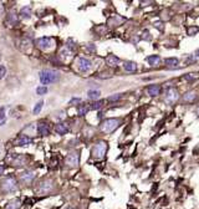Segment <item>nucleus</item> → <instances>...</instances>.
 <instances>
[{
    "mask_svg": "<svg viewBox=\"0 0 199 209\" xmlns=\"http://www.w3.org/2000/svg\"><path fill=\"white\" fill-rule=\"evenodd\" d=\"M59 78H60V74L57 71H55V70L46 69V70L40 72V82H41L44 86L59 81Z\"/></svg>",
    "mask_w": 199,
    "mask_h": 209,
    "instance_id": "1",
    "label": "nucleus"
},
{
    "mask_svg": "<svg viewBox=\"0 0 199 209\" xmlns=\"http://www.w3.org/2000/svg\"><path fill=\"white\" fill-rule=\"evenodd\" d=\"M119 125H121V120L119 118H107L101 123L100 129L103 133H112L115 129L118 128Z\"/></svg>",
    "mask_w": 199,
    "mask_h": 209,
    "instance_id": "2",
    "label": "nucleus"
},
{
    "mask_svg": "<svg viewBox=\"0 0 199 209\" xmlns=\"http://www.w3.org/2000/svg\"><path fill=\"white\" fill-rule=\"evenodd\" d=\"M106 152H107V143L105 141H100L94 146V148L91 151V154L96 159H102L106 154Z\"/></svg>",
    "mask_w": 199,
    "mask_h": 209,
    "instance_id": "3",
    "label": "nucleus"
},
{
    "mask_svg": "<svg viewBox=\"0 0 199 209\" xmlns=\"http://www.w3.org/2000/svg\"><path fill=\"white\" fill-rule=\"evenodd\" d=\"M179 98V94L174 87H168L164 92V102L166 104H174Z\"/></svg>",
    "mask_w": 199,
    "mask_h": 209,
    "instance_id": "4",
    "label": "nucleus"
},
{
    "mask_svg": "<svg viewBox=\"0 0 199 209\" xmlns=\"http://www.w3.org/2000/svg\"><path fill=\"white\" fill-rule=\"evenodd\" d=\"M0 187H2V190L5 193H12L16 190V180L12 177H8L2 180Z\"/></svg>",
    "mask_w": 199,
    "mask_h": 209,
    "instance_id": "5",
    "label": "nucleus"
},
{
    "mask_svg": "<svg viewBox=\"0 0 199 209\" xmlns=\"http://www.w3.org/2000/svg\"><path fill=\"white\" fill-rule=\"evenodd\" d=\"M36 45L40 50H44V51H47V50H51L52 47L55 46V40L52 37H40L37 39L36 41Z\"/></svg>",
    "mask_w": 199,
    "mask_h": 209,
    "instance_id": "6",
    "label": "nucleus"
},
{
    "mask_svg": "<svg viewBox=\"0 0 199 209\" xmlns=\"http://www.w3.org/2000/svg\"><path fill=\"white\" fill-rule=\"evenodd\" d=\"M76 67L80 72H82V74H86L91 70L92 67V62L91 60L86 59V57H78L77 61H76Z\"/></svg>",
    "mask_w": 199,
    "mask_h": 209,
    "instance_id": "7",
    "label": "nucleus"
},
{
    "mask_svg": "<svg viewBox=\"0 0 199 209\" xmlns=\"http://www.w3.org/2000/svg\"><path fill=\"white\" fill-rule=\"evenodd\" d=\"M52 188H54V184H52V182L46 179V180H43L41 183L39 184V187L36 188V193L37 194H47L52 190Z\"/></svg>",
    "mask_w": 199,
    "mask_h": 209,
    "instance_id": "8",
    "label": "nucleus"
},
{
    "mask_svg": "<svg viewBox=\"0 0 199 209\" xmlns=\"http://www.w3.org/2000/svg\"><path fill=\"white\" fill-rule=\"evenodd\" d=\"M66 164H67L70 168H76L80 163V154L77 152H71L67 154V157H66L65 159Z\"/></svg>",
    "mask_w": 199,
    "mask_h": 209,
    "instance_id": "9",
    "label": "nucleus"
},
{
    "mask_svg": "<svg viewBox=\"0 0 199 209\" xmlns=\"http://www.w3.org/2000/svg\"><path fill=\"white\" fill-rule=\"evenodd\" d=\"M198 98V94L195 90H189L182 96V102L184 103H192Z\"/></svg>",
    "mask_w": 199,
    "mask_h": 209,
    "instance_id": "10",
    "label": "nucleus"
},
{
    "mask_svg": "<svg viewBox=\"0 0 199 209\" xmlns=\"http://www.w3.org/2000/svg\"><path fill=\"white\" fill-rule=\"evenodd\" d=\"M146 92H147V95L148 96H151V97H157V96H159L162 94V87H161V85H151V86H148L147 88H146Z\"/></svg>",
    "mask_w": 199,
    "mask_h": 209,
    "instance_id": "11",
    "label": "nucleus"
},
{
    "mask_svg": "<svg viewBox=\"0 0 199 209\" xmlns=\"http://www.w3.org/2000/svg\"><path fill=\"white\" fill-rule=\"evenodd\" d=\"M122 66H123V70L126 72H131V74H133L138 70V65L135 61H125Z\"/></svg>",
    "mask_w": 199,
    "mask_h": 209,
    "instance_id": "12",
    "label": "nucleus"
},
{
    "mask_svg": "<svg viewBox=\"0 0 199 209\" xmlns=\"http://www.w3.org/2000/svg\"><path fill=\"white\" fill-rule=\"evenodd\" d=\"M31 142H33L31 137L26 136V135H21V136H19V137L15 139L14 145H15V146H25V145H30Z\"/></svg>",
    "mask_w": 199,
    "mask_h": 209,
    "instance_id": "13",
    "label": "nucleus"
},
{
    "mask_svg": "<svg viewBox=\"0 0 199 209\" xmlns=\"http://www.w3.org/2000/svg\"><path fill=\"white\" fill-rule=\"evenodd\" d=\"M34 178H35V173L31 172V171H26V172H24V173L20 174V180L22 183H26V184L31 183L34 180Z\"/></svg>",
    "mask_w": 199,
    "mask_h": 209,
    "instance_id": "14",
    "label": "nucleus"
},
{
    "mask_svg": "<svg viewBox=\"0 0 199 209\" xmlns=\"http://www.w3.org/2000/svg\"><path fill=\"white\" fill-rule=\"evenodd\" d=\"M164 63L168 69H178L179 66V60L177 57H168L164 60Z\"/></svg>",
    "mask_w": 199,
    "mask_h": 209,
    "instance_id": "15",
    "label": "nucleus"
},
{
    "mask_svg": "<svg viewBox=\"0 0 199 209\" xmlns=\"http://www.w3.org/2000/svg\"><path fill=\"white\" fill-rule=\"evenodd\" d=\"M146 61L148 62L149 66L154 67V66H158V65L161 63L162 59H161V56H158V55H151V56H148L147 59H146Z\"/></svg>",
    "mask_w": 199,
    "mask_h": 209,
    "instance_id": "16",
    "label": "nucleus"
},
{
    "mask_svg": "<svg viewBox=\"0 0 199 209\" xmlns=\"http://www.w3.org/2000/svg\"><path fill=\"white\" fill-rule=\"evenodd\" d=\"M121 62V60H119L117 56H115V55H108L107 57H106V63L108 65V66H111V67H116L117 65Z\"/></svg>",
    "mask_w": 199,
    "mask_h": 209,
    "instance_id": "17",
    "label": "nucleus"
},
{
    "mask_svg": "<svg viewBox=\"0 0 199 209\" xmlns=\"http://www.w3.org/2000/svg\"><path fill=\"white\" fill-rule=\"evenodd\" d=\"M37 132L40 136H47L50 133V128H49V125L41 122L37 125Z\"/></svg>",
    "mask_w": 199,
    "mask_h": 209,
    "instance_id": "18",
    "label": "nucleus"
},
{
    "mask_svg": "<svg viewBox=\"0 0 199 209\" xmlns=\"http://www.w3.org/2000/svg\"><path fill=\"white\" fill-rule=\"evenodd\" d=\"M123 21H126V19L122 18V16H118V15L112 16V18L108 19V24H110L111 26H118V25H121Z\"/></svg>",
    "mask_w": 199,
    "mask_h": 209,
    "instance_id": "19",
    "label": "nucleus"
},
{
    "mask_svg": "<svg viewBox=\"0 0 199 209\" xmlns=\"http://www.w3.org/2000/svg\"><path fill=\"white\" fill-rule=\"evenodd\" d=\"M55 132L59 135H66L69 132V127L66 123H57L55 126Z\"/></svg>",
    "mask_w": 199,
    "mask_h": 209,
    "instance_id": "20",
    "label": "nucleus"
},
{
    "mask_svg": "<svg viewBox=\"0 0 199 209\" xmlns=\"http://www.w3.org/2000/svg\"><path fill=\"white\" fill-rule=\"evenodd\" d=\"M20 207H21V202H20L18 198H15V199H11V200L5 205L4 209H20Z\"/></svg>",
    "mask_w": 199,
    "mask_h": 209,
    "instance_id": "21",
    "label": "nucleus"
},
{
    "mask_svg": "<svg viewBox=\"0 0 199 209\" xmlns=\"http://www.w3.org/2000/svg\"><path fill=\"white\" fill-rule=\"evenodd\" d=\"M20 16L22 18V19H25V20H28V19H30V16H31V8L30 6H22L21 8V10H20Z\"/></svg>",
    "mask_w": 199,
    "mask_h": 209,
    "instance_id": "22",
    "label": "nucleus"
},
{
    "mask_svg": "<svg viewBox=\"0 0 199 209\" xmlns=\"http://www.w3.org/2000/svg\"><path fill=\"white\" fill-rule=\"evenodd\" d=\"M87 96L90 100H94V101H98V98L101 97V92L98 90H88Z\"/></svg>",
    "mask_w": 199,
    "mask_h": 209,
    "instance_id": "23",
    "label": "nucleus"
},
{
    "mask_svg": "<svg viewBox=\"0 0 199 209\" xmlns=\"http://www.w3.org/2000/svg\"><path fill=\"white\" fill-rule=\"evenodd\" d=\"M21 49H22V51H26L28 52L30 49H31V46H33V43H31V40L30 39H24V40L21 41Z\"/></svg>",
    "mask_w": 199,
    "mask_h": 209,
    "instance_id": "24",
    "label": "nucleus"
},
{
    "mask_svg": "<svg viewBox=\"0 0 199 209\" xmlns=\"http://www.w3.org/2000/svg\"><path fill=\"white\" fill-rule=\"evenodd\" d=\"M103 103H105V101L103 100H98V101H95L94 103H91L90 106H88V108L90 110H100L102 106H103Z\"/></svg>",
    "mask_w": 199,
    "mask_h": 209,
    "instance_id": "25",
    "label": "nucleus"
},
{
    "mask_svg": "<svg viewBox=\"0 0 199 209\" xmlns=\"http://www.w3.org/2000/svg\"><path fill=\"white\" fill-rule=\"evenodd\" d=\"M88 106H86V104H80V106L77 107V113L78 116H85L87 112H88Z\"/></svg>",
    "mask_w": 199,
    "mask_h": 209,
    "instance_id": "26",
    "label": "nucleus"
},
{
    "mask_svg": "<svg viewBox=\"0 0 199 209\" xmlns=\"http://www.w3.org/2000/svg\"><path fill=\"white\" fill-rule=\"evenodd\" d=\"M60 55H61L62 59H67V57H71L72 51H71L69 47H63V49L61 50V52H60Z\"/></svg>",
    "mask_w": 199,
    "mask_h": 209,
    "instance_id": "27",
    "label": "nucleus"
},
{
    "mask_svg": "<svg viewBox=\"0 0 199 209\" xmlns=\"http://www.w3.org/2000/svg\"><path fill=\"white\" fill-rule=\"evenodd\" d=\"M8 20L14 25V24H16L18 22V15H16V12H14V11H11L10 14L8 15Z\"/></svg>",
    "mask_w": 199,
    "mask_h": 209,
    "instance_id": "28",
    "label": "nucleus"
},
{
    "mask_svg": "<svg viewBox=\"0 0 199 209\" xmlns=\"http://www.w3.org/2000/svg\"><path fill=\"white\" fill-rule=\"evenodd\" d=\"M6 122V116H5V108L0 107V126H3Z\"/></svg>",
    "mask_w": 199,
    "mask_h": 209,
    "instance_id": "29",
    "label": "nucleus"
},
{
    "mask_svg": "<svg viewBox=\"0 0 199 209\" xmlns=\"http://www.w3.org/2000/svg\"><path fill=\"white\" fill-rule=\"evenodd\" d=\"M198 31H199V26H189L188 30H187V33H188L189 36H194Z\"/></svg>",
    "mask_w": 199,
    "mask_h": 209,
    "instance_id": "30",
    "label": "nucleus"
},
{
    "mask_svg": "<svg viewBox=\"0 0 199 209\" xmlns=\"http://www.w3.org/2000/svg\"><path fill=\"white\" fill-rule=\"evenodd\" d=\"M141 39H142V40H146V41H151L152 40V35H151V33L148 30H144L142 36H141Z\"/></svg>",
    "mask_w": 199,
    "mask_h": 209,
    "instance_id": "31",
    "label": "nucleus"
},
{
    "mask_svg": "<svg viewBox=\"0 0 199 209\" xmlns=\"http://www.w3.org/2000/svg\"><path fill=\"white\" fill-rule=\"evenodd\" d=\"M43 104H44V102L43 101H40V102H37L36 104H35V107H34V110H33V113L34 115H37L40 111H41V108H43Z\"/></svg>",
    "mask_w": 199,
    "mask_h": 209,
    "instance_id": "32",
    "label": "nucleus"
},
{
    "mask_svg": "<svg viewBox=\"0 0 199 209\" xmlns=\"http://www.w3.org/2000/svg\"><path fill=\"white\" fill-rule=\"evenodd\" d=\"M12 164L14 166H22L24 164V158L20 156H15V159L12 161Z\"/></svg>",
    "mask_w": 199,
    "mask_h": 209,
    "instance_id": "33",
    "label": "nucleus"
},
{
    "mask_svg": "<svg viewBox=\"0 0 199 209\" xmlns=\"http://www.w3.org/2000/svg\"><path fill=\"white\" fill-rule=\"evenodd\" d=\"M123 97V94H115L112 96L108 97V101L110 102H115V101H118V100H121Z\"/></svg>",
    "mask_w": 199,
    "mask_h": 209,
    "instance_id": "34",
    "label": "nucleus"
},
{
    "mask_svg": "<svg viewBox=\"0 0 199 209\" xmlns=\"http://www.w3.org/2000/svg\"><path fill=\"white\" fill-rule=\"evenodd\" d=\"M46 92H47L46 86H39V87L36 88V94H37V95H45Z\"/></svg>",
    "mask_w": 199,
    "mask_h": 209,
    "instance_id": "35",
    "label": "nucleus"
},
{
    "mask_svg": "<svg viewBox=\"0 0 199 209\" xmlns=\"http://www.w3.org/2000/svg\"><path fill=\"white\" fill-rule=\"evenodd\" d=\"M153 25H154V28H156V29L161 30V31H163V29H164V25H163V22H162V21H156Z\"/></svg>",
    "mask_w": 199,
    "mask_h": 209,
    "instance_id": "36",
    "label": "nucleus"
},
{
    "mask_svg": "<svg viewBox=\"0 0 199 209\" xmlns=\"http://www.w3.org/2000/svg\"><path fill=\"white\" fill-rule=\"evenodd\" d=\"M185 62H187V63H195L197 62V57L194 56V55H190V56H188L187 59H185Z\"/></svg>",
    "mask_w": 199,
    "mask_h": 209,
    "instance_id": "37",
    "label": "nucleus"
},
{
    "mask_svg": "<svg viewBox=\"0 0 199 209\" xmlns=\"http://www.w3.org/2000/svg\"><path fill=\"white\" fill-rule=\"evenodd\" d=\"M55 117H56V120H60L61 121V120H63L65 117H66V113H65V111H59Z\"/></svg>",
    "mask_w": 199,
    "mask_h": 209,
    "instance_id": "38",
    "label": "nucleus"
},
{
    "mask_svg": "<svg viewBox=\"0 0 199 209\" xmlns=\"http://www.w3.org/2000/svg\"><path fill=\"white\" fill-rule=\"evenodd\" d=\"M5 75H6V67L4 65H2V66H0V78H4Z\"/></svg>",
    "mask_w": 199,
    "mask_h": 209,
    "instance_id": "39",
    "label": "nucleus"
},
{
    "mask_svg": "<svg viewBox=\"0 0 199 209\" xmlns=\"http://www.w3.org/2000/svg\"><path fill=\"white\" fill-rule=\"evenodd\" d=\"M184 78H185V80H187L188 82H193V81L195 80V77L193 76V74H187V75L184 76Z\"/></svg>",
    "mask_w": 199,
    "mask_h": 209,
    "instance_id": "40",
    "label": "nucleus"
},
{
    "mask_svg": "<svg viewBox=\"0 0 199 209\" xmlns=\"http://www.w3.org/2000/svg\"><path fill=\"white\" fill-rule=\"evenodd\" d=\"M87 50L91 51V52H95V51H96V47L94 46V44H90V45L87 46Z\"/></svg>",
    "mask_w": 199,
    "mask_h": 209,
    "instance_id": "41",
    "label": "nucleus"
},
{
    "mask_svg": "<svg viewBox=\"0 0 199 209\" xmlns=\"http://www.w3.org/2000/svg\"><path fill=\"white\" fill-rule=\"evenodd\" d=\"M80 102H81V98H72L71 101H70V104H74V103H80Z\"/></svg>",
    "mask_w": 199,
    "mask_h": 209,
    "instance_id": "42",
    "label": "nucleus"
},
{
    "mask_svg": "<svg viewBox=\"0 0 199 209\" xmlns=\"http://www.w3.org/2000/svg\"><path fill=\"white\" fill-rule=\"evenodd\" d=\"M4 171H5V167H4V166H2V164H0V176H2V174L4 173Z\"/></svg>",
    "mask_w": 199,
    "mask_h": 209,
    "instance_id": "43",
    "label": "nucleus"
},
{
    "mask_svg": "<svg viewBox=\"0 0 199 209\" xmlns=\"http://www.w3.org/2000/svg\"><path fill=\"white\" fill-rule=\"evenodd\" d=\"M194 56H195V57H199V49H198V50L195 51V54H194Z\"/></svg>",
    "mask_w": 199,
    "mask_h": 209,
    "instance_id": "44",
    "label": "nucleus"
},
{
    "mask_svg": "<svg viewBox=\"0 0 199 209\" xmlns=\"http://www.w3.org/2000/svg\"><path fill=\"white\" fill-rule=\"evenodd\" d=\"M197 115H198V116H199V107H198V108H197Z\"/></svg>",
    "mask_w": 199,
    "mask_h": 209,
    "instance_id": "45",
    "label": "nucleus"
},
{
    "mask_svg": "<svg viewBox=\"0 0 199 209\" xmlns=\"http://www.w3.org/2000/svg\"><path fill=\"white\" fill-rule=\"evenodd\" d=\"M0 59H2V54H0Z\"/></svg>",
    "mask_w": 199,
    "mask_h": 209,
    "instance_id": "46",
    "label": "nucleus"
},
{
    "mask_svg": "<svg viewBox=\"0 0 199 209\" xmlns=\"http://www.w3.org/2000/svg\"><path fill=\"white\" fill-rule=\"evenodd\" d=\"M67 209H74V208H67Z\"/></svg>",
    "mask_w": 199,
    "mask_h": 209,
    "instance_id": "47",
    "label": "nucleus"
}]
</instances>
